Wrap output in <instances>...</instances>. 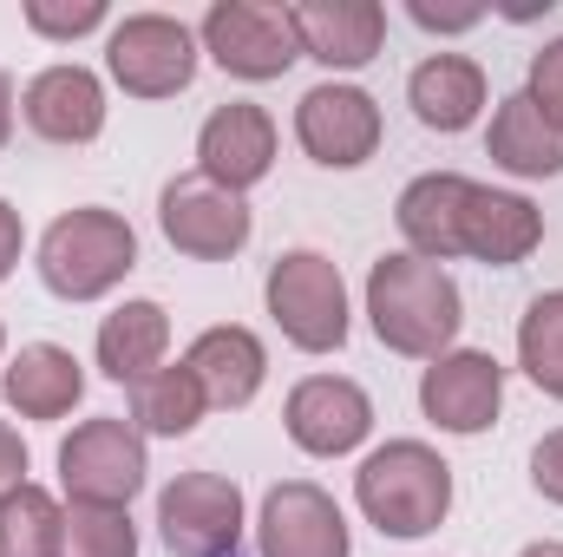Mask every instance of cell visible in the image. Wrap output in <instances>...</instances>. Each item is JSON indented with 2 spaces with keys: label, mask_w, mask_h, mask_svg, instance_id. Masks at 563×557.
Segmentation results:
<instances>
[{
  "label": "cell",
  "mask_w": 563,
  "mask_h": 557,
  "mask_svg": "<svg viewBox=\"0 0 563 557\" xmlns=\"http://www.w3.org/2000/svg\"><path fill=\"white\" fill-rule=\"evenodd\" d=\"M367 321L374 335L407 354V361H439L452 354V335L465 321V302H459V282L445 276L439 263L426 256H380L367 270Z\"/></svg>",
  "instance_id": "cell-1"
},
{
  "label": "cell",
  "mask_w": 563,
  "mask_h": 557,
  "mask_svg": "<svg viewBox=\"0 0 563 557\" xmlns=\"http://www.w3.org/2000/svg\"><path fill=\"white\" fill-rule=\"evenodd\" d=\"M354 499L380 538H426L452 512V466L426 439H387L380 452L361 459Z\"/></svg>",
  "instance_id": "cell-2"
},
{
  "label": "cell",
  "mask_w": 563,
  "mask_h": 557,
  "mask_svg": "<svg viewBox=\"0 0 563 557\" xmlns=\"http://www.w3.org/2000/svg\"><path fill=\"white\" fill-rule=\"evenodd\" d=\"M132 270H139V237L119 210H99V204L66 210L40 237V282L59 302H99Z\"/></svg>",
  "instance_id": "cell-3"
},
{
  "label": "cell",
  "mask_w": 563,
  "mask_h": 557,
  "mask_svg": "<svg viewBox=\"0 0 563 557\" xmlns=\"http://www.w3.org/2000/svg\"><path fill=\"white\" fill-rule=\"evenodd\" d=\"M269 295V321L282 328L288 348L301 354H334L347 341V282L321 250H288L263 282Z\"/></svg>",
  "instance_id": "cell-4"
},
{
  "label": "cell",
  "mask_w": 563,
  "mask_h": 557,
  "mask_svg": "<svg viewBox=\"0 0 563 557\" xmlns=\"http://www.w3.org/2000/svg\"><path fill=\"white\" fill-rule=\"evenodd\" d=\"M144 433L132 419H86L66 433L59 446V492L73 505H106V512H125L132 499L144 492Z\"/></svg>",
  "instance_id": "cell-5"
},
{
  "label": "cell",
  "mask_w": 563,
  "mask_h": 557,
  "mask_svg": "<svg viewBox=\"0 0 563 557\" xmlns=\"http://www.w3.org/2000/svg\"><path fill=\"white\" fill-rule=\"evenodd\" d=\"M157 532L170 557H243V492L223 472H177L157 492Z\"/></svg>",
  "instance_id": "cell-6"
},
{
  "label": "cell",
  "mask_w": 563,
  "mask_h": 557,
  "mask_svg": "<svg viewBox=\"0 0 563 557\" xmlns=\"http://www.w3.org/2000/svg\"><path fill=\"white\" fill-rule=\"evenodd\" d=\"M106 73L132 99H177L197 79V33L170 13H125L106 40Z\"/></svg>",
  "instance_id": "cell-7"
},
{
  "label": "cell",
  "mask_w": 563,
  "mask_h": 557,
  "mask_svg": "<svg viewBox=\"0 0 563 557\" xmlns=\"http://www.w3.org/2000/svg\"><path fill=\"white\" fill-rule=\"evenodd\" d=\"M203 53L230 73V79H282L295 59H301V40H295V20L288 7L269 0H217L203 13Z\"/></svg>",
  "instance_id": "cell-8"
},
{
  "label": "cell",
  "mask_w": 563,
  "mask_h": 557,
  "mask_svg": "<svg viewBox=\"0 0 563 557\" xmlns=\"http://www.w3.org/2000/svg\"><path fill=\"white\" fill-rule=\"evenodd\" d=\"M157 230H164V243L170 250H184V256H197V263H230L243 243H250V204L236 197V190H223V184H210L203 171H190V177H170L164 184V197H157Z\"/></svg>",
  "instance_id": "cell-9"
},
{
  "label": "cell",
  "mask_w": 563,
  "mask_h": 557,
  "mask_svg": "<svg viewBox=\"0 0 563 557\" xmlns=\"http://www.w3.org/2000/svg\"><path fill=\"white\" fill-rule=\"evenodd\" d=\"M452 243L459 256L472 263H492V270H518L538 243H544V210L518 190H492V184H472L459 190V217H452Z\"/></svg>",
  "instance_id": "cell-10"
},
{
  "label": "cell",
  "mask_w": 563,
  "mask_h": 557,
  "mask_svg": "<svg viewBox=\"0 0 563 557\" xmlns=\"http://www.w3.org/2000/svg\"><path fill=\"white\" fill-rule=\"evenodd\" d=\"M295 139H301V151L314 164L354 171V164H367L380 151V106H374V92L341 86V79L308 86L301 106H295Z\"/></svg>",
  "instance_id": "cell-11"
},
{
  "label": "cell",
  "mask_w": 563,
  "mask_h": 557,
  "mask_svg": "<svg viewBox=\"0 0 563 557\" xmlns=\"http://www.w3.org/2000/svg\"><path fill=\"white\" fill-rule=\"evenodd\" d=\"M282 426L308 459H347L374 433V401L347 374H308V381H295V394L282 407Z\"/></svg>",
  "instance_id": "cell-12"
},
{
  "label": "cell",
  "mask_w": 563,
  "mask_h": 557,
  "mask_svg": "<svg viewBox=\"0 0 563 557\" xmlns=\"http://www.w3.org/2000/svg\"><path fill=\"white\" fill-rule=\"evenodd\" d=\"M420 407L439 433L472 439V433H485L498 419V407H505V368L485 348H452V354H439L420 374Z\"/></svg>",
  "instance_id": "cell-13"
},
{
  "label": "cell",
  "mask_w": 563,
  "mask_h": 557,
  "mask_svg": "<svg viewBox=\"0 0 563 557\" xmlns=\"http://www.w3.org/2000/svg\"><path fill=\"white\" fill-rule=\"evenodd\" d=\"M256 545H263V557H347L354 551L341 505L314 479H288V485H276L263 499Z\"/></svg>",
  "instance_id": "cell-14"
},
{
  "label": "cell",
  "mask_w": 563,
  "mask_h": 557,
  "mask_svg": "<svg viewBox=\"0 0 563 557\" xmlns=\"http://www.w3.org/2000/svg\"><path fill=\"white\" fill-rule=\"evenodd\" d=\"M269 164H276V119L263 106L230 99V106H217L203 119V132H197V171L210 184H223V190L243 197V190H256L269 177Z\"/></svg>",
  "instance_id": "cell-15"
},
{
  "label": "cell",
  "mask_w": 563,
  "mask_h": 557,
  "mask_svg": "<svg viewBox=\"0 0 563 557\" xmlns=\"http://www.w3.org/2000/svg\"><path fill=\"white\" fill-rule=\"evenodd\" d=\"M288 20H295L301 59H321L328 73H361L387 40L380 0H295Z\"/></svg>",
  "instance_id": "cell-16"
},
{
  "label": "cell",
  "mask_w": 563,
  "mask_h": 557,
  "mask_svg": "<svg viewBox=\"0 0 563 557\" xmlns=\"http://www.w3.org/2000/svg\"><path fill=\"white\" fill-rule=\"evenodd\" d=\"M20 119L46 144H92L106 132V86L86 66H46L20 92Z\"/></svg>",
  "instance_id": "cell-17"
},
{
  "label": "cell",
  "mask_w": 563,
  "mask_h": 557,
  "mask_svg": "<svg viewBox=\"0 0 563 557\" xmlns=\"http://www.w3.org/2000/svg\"><path fill=\"white\" fill-rule=\"evenodd\" d=\"M184 368L197 374V387H203L210 407L236 414V407H250V401L263 394V381H269V348H263L250 328L223 321V328H203V335L190 341Z\"/></svg>",
  "instance_id": "cell-18"
},
{
  "label": "cell",
  "mask_w": 563,
  "mask_h": 557,
  "mask_svg": "<svg viewBox=\"0 0 563 557\" xmlns=\"http://www.w3.org/2000/svg\"><path fill=\"white\" fill-rule=\"evenodd\" d=\"M0 394L20 419H66L86 394V368L73 361V348H53V341H26L7 374H0Z\"/></svg>",
  "instance_id": "cell-19"
},
{
  "label": "cell",
  "mask_w": 563,
  "mask_h": 557,
  "mask_svg": "<svg viewBox=\"0 0 563 557\" xmlns=\"http://www.w3.org/2000/svg\"><path fill=\"white\" fill-rule=\"evenodd\" d=\"M407 106L426 132H465L485 112V73L465 53H432L407 79Z\"/></svg>",
  "instance_id": "cell-20"
},
{
  "label": "cell",
  "mask_w": 563,
  "mask_h": 557,
  "mask_svg": "<svg viewBox=\"0 0 563 557\" xmlns=\"http://www.w3.org/2000/svg\"><path fill=\"white\" fill-rule=\"evenodd\" d=\"M99 368H106V381H119V387H139L144 374H157L164 368V348H170V315L157 308V302H119L106 321H99Z\"/></svg>",
  "instance_id": "cell-21"
},
{
  "label": "cell",
  "mask_w": 563,
  "mask_h": 557,
  "mask_svg": "<svg viewBox=\"0 0 563 557\" xmlns=\"http://www.w3.org/2000/svg\"><path fill=\"white\" fill-rule=\"evenodd\" d=\"M485 157L511 177H558L563 171V132L531 106V92H511L498 112H492V132H485Z\"/></svg>",
  "instance_id": "cell-22"
},
{
  "label": "cell",
  "mask_w": 563,
  "mask_h": 557,
  "mask_svg": "<svg viewBox=\"0 0 563 557\" xmlns=\"http://www.w3.org/2000/svg\"><path fill=\"white\" fill-rule=\"evenodd\" d=\"M203 414H210V401H203V387H197V374L184 361L144 374L139 387H132V426L151 433V439H184Z\"/></svg>",
  "instance_id": "cell-23"
},
{
  "label": "cell",
  "mask_w": 563,
  "mask_h": 557,
  "mask_svg": "<svg viewBox=\"0 0 563 557\" xmlns=\"http://www.w3.org/2000/svg\"><path fill=\"white\" fill-rule=\"evenodd\" d=\"M66 538V505L46 485H13L0 499V557H59Z\"/></svg>",
  "instance_id": "cell-24"
},
{
  "label": "cell",
  "mask_w": 563,
  "mask_h": 557,
  "mask_svg": "<svg viewBox=\"0 0 563 557\" xmlns=\"http://www.w3.org/2000/svg\"><path fill=\"white\" fill-rule=\"evenodd\" d=\"M518 368L531 374V387L563 401V288L538 295L525 308V321H518Z\"/></svg>",
  "instance_id": "cell-25"
},
{
  "label": "cell",
  "mask_w": 563,
  "mask_h": 557,
  "mask_svg": "<svg viewBox=\"0 0 563 557\" xmlns=\"http://www.w3.org/2000/svg\"><path fill=\"white\" fill-rule=\"evenodd\" d=\"M59 557H139V525H132V512L66 505V538H59Z\"/></svg>",
  "instance_id": "cell-26"
},
{
  "label": "cell",
  "mask_w": 563,
  "mask_h": 557,
  "mask_svg": "<svg viewBox=\"0 0 563 557\" xmlns=\"http://www.w3.org/2000/svg\"><path fill=\"white\" fill-rule=\"evenodd\" d=\"M26 26L46 40H79L106 26V0H26Z\"/></svg>",
  "instance_id": "cell-27"
},
{
  "label": "cell",
  "mask_w": 563,
  "mask_h": 557,
  "mask_svg": "<svg viewBox=\"0 0 563 557\" xmlns=\"http://www.w3.org/2000/svg\"><path fill=\"white\" fill-rule=\"evenodd\" d=\"M525 92H531V106L563 132V33L531 53V86H525Z\"/></svg>",
  "instance_id": "cell-28"
},
{
  "label": "cell",
  "mask_w": 563,
  "mask_h": 557,
  "mask_svg": "<svg viewBox=\"0 0 563 557\" xmlns=\"http://www.w3.org/2000/svg\"><path fill=\"white\" fill-rule=\"evenodd\" d=\"M531 485H538L551 505H563V426L538 439V452H531Z\"/></svg>",
  "instance_id": "cell-29"
},
{
  "label": "cell",
  "mask_w": 563,
  "mask_h": 557,
  "mask_svg": "<svg viewBox=\"0 0 563 557\" xmlns=\"http://www.w3.org/2000/svg\"><path fill=\"white\" fill-rule=\"evenodd\" d=\"M407 13L420 20L426 33H465V26H478V20H485V7H472V0H465V7H432V0H413Z\"/></svg>",
  "instance_id": "cell-30"
},
{
  "label": "cell",
  "mask_w": 563,
  "mask_h": 557,
  "mask_svg": "<svg viewBox=\"0 0 563 557\" xmlns=\"http://www.w3.org/2000/svg\"><path fill=\"white\" fill-rule=\"evenodd\" d=\"M13 485H26V439L0 419V499H7Z\"/></svg>",
  "instance_id": "cell-31"
},
{
  "label": "cell",
  "mask_w": 563,
  "mask_h": 557,
  "mask_svg": "<svg viewBox=\"0 0 563 557\" xmlns=\"http://www.w3.org/2000/svg\"><path fill=\"white\" fill-rule=\"evenodd\" d=\"M20 250H26V230H20V210L0 197V282L13 276V263H20Z\"/></svg>",
  "instance_id": "cell-32"
},
{
  "label": "cell",
  "mask_w": 563,
  "mask_h": 557,
  "mask_svg": "<svg viewBox=\"0 0 563 557\" xmlns=\"http://www.w3.org/2000/svg\"><path fill=\"white\" fill-rule=\"evenodd\" d=\"M13 139V79L0 73V144Z\"/></svg>",
  "instance_id": "cell-33"
},
{
  "label": "cell",
  "mask_w": 563,
  "mask_h": 557,
  "mask_svg": "<svg viewBox=\"0 0 563 557\" xmlns=\"http://www.w3.org/2000/svg\"><path fill=\"white\" fill-rule=\"evenodd\" d=\"M518 557H563V545H558V538H544V545H525Z\"/></svg>",
  "instance_id": "cell-34"
},
{
  "label": "cell",
  "mask_w": 563,
  "mask_h": 557,
  "mask_svg": "<svg viewBox=\"0 0 563 557\" xmlns=\"http://www.w3.org/2000/svg\"><path fill=\"white\" fill-rule=\"evenodd\" d=\"M0 348H7V328H0Z\"/></svg>",
  "instance_id": "cell-35"
}]
</instances>
